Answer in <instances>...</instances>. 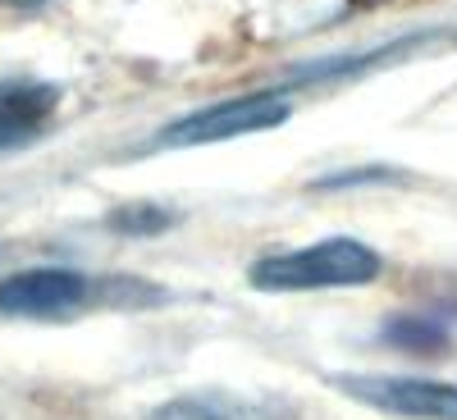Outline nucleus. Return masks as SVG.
<instances>
[{
	"mask_svg": "<svg viewBox=\"0 0 457 420\" xmlns=\"http://www.w3.org/2000/svg\"><path fill=\"white\" fill-rule=\"evenodd\" d=\"M385 275V256L361 238H320L279 256H261L247 284L261 292H320V288H366Z\"/></svg>",
	"mask_w": 457,
	"mask_h": 420,
	"instance_id": "f257e3e1",
	"label": "nucleus"
},
{
	"mask_svg": "<svg viewBox=\"0 0 457 420\" xmlns=\"http://www.w3.org/2000/svg\"><path fill=\"white\" fill-rule=\"evenodd\" d=\"M288 114H293L288 96H279V87H265V92L228 96V101H215L206 110L183 114V119H174L156 133V146H206V142L247 137V133L279 128Z\"/></svg>",
	"mask_w": 457,
	"mask_h": 420,
	"instance_id": "f03ea898",
	"label": "nucleus"
},
{
	"mask_svg": "<svg viewBox=\"0 0 457 420\" xmlns=\"http://www.w3.org/2000/svg\"><path fill=\"white\" fill-rule=\"evenodd\" d=\"M334 384L389 416L407 420H457V384L426 375H334Z\"/></svg>",
	"mask_w": 457,
	"mask_h": 420,
	"instance_id": "7ed1b4c3",
	"label": "nucleus"
},
{
	"mask_svg": "<svg viewBox=\"0 0 457 420\" xmlns=\"http://www.w3.org/2000/svg\"><path fill=\"white\" fill-rule=\"evenodd\" d=\"M92 284L83 270H64V265H37V270H19L10 279H0V311L5 316H69L87 301Z\"/></svg>",
	"mask_w": 457,
	"mask_h": 420,
	"instance_id": "20e7f679",
	"label": "nucleus"
},
{
	"mask_svg": "<svg viewBox=\"0 0 457 420\" xmlns=\"http://www.w3.org/2000/svg\"><path fill=\"white\" fill-rule=\"evenodd\" d=\"M55 105H60V92L42 87V83H10V87H0V151L32 142L37 133L46 128Z\"/></svg>",
	"mask_w": 457,
	"mask_h": 420,
	"instance_id": "39448f33",
	"label": "nucleus"
},
{
	"mask_svg": "<svg viewBox=\"0 0 457 420\" xmlns=\"http://www.w3.org/2000/svg\"><path fill=\"white\" fill-rule=\"evenodd\" d=\"M385 334L398 352H411V357H435V352H444L448 348V329L435 320V316H394V320H385Z\"/></svg>",
	"mask_w": 457,
	"mask_h": 420,
	"instance_id": "423d86ee",
	"label": "nucleus"
},
{
	"mask_svg": "<svg viewBox=\"0 0 457 420\" xmlns=\"http://www.w3.org/2000/svg\"><path fill=\"white\" fill-rule=\"evenodd\" d=\"M114 228H124V234H161V228H170L174 224V215L170 210H156V206H133V210H120L110 219Z\"/></svg>",
	"mask_w": 457,
	"mask_h": 420,
	"instance_id": "0eeeda50",
	"label": "nucleus"
},
{
	"mask_svg": "<svg viewBox=\"0 0 457 420\" xmlns=\"http://www.w3.org/2000/svg\"><path fill=\"white\" fill-rule=\"evenodd\" d=\"M151 420H220L211 407H202V402H170V407H161Z\"/></svg>",
	"mask_w": 457,
	"mask_h": 420,
	"instance_id": "6e6552de",
	"label": "nucleus"
},
{
	"mask_svg": "<svg viewBox=\"0 0 457 420\" xmlns=\"http://www.w3.org/2000/svg\"><path fill=\"white\" fill-rule=\"evenodd\" d=\"M385 178H394V174L389 169H348V174L320 178V187H357V183H385Z\"/></svg>",
	"mask_w": 457,
	"mask_h": 420,
	"instance_id": "1a4fd4ad",
	"label": "nucleus"
},
{
	"mask_svg": "<svg viewBox=\"0 0 457 420\" xmlns=\"http://www.w3.org/2000/svg\"><path fill=\"white\" fill-rule=\"evenodd\" d=\"M14 5H28V0H14Z\"/></svg>",
	"mask_w": 457,
	"mask_h": 420,
	"instance_id": "9d476101",
	"label": "nucleus"
}]
</instances>
